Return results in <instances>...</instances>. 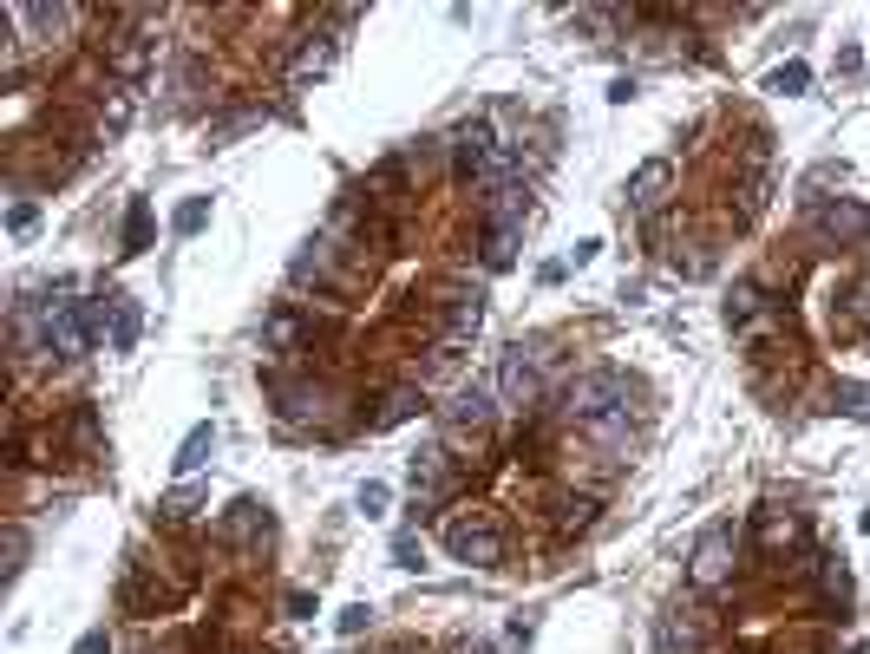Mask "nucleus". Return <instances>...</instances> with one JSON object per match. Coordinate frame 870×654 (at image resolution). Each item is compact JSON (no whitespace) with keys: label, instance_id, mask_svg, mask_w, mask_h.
Returning <instances> with one entry per match:
<instances>
[{"label":"nucleus","instance_id":"nucleus-1","mask_svg":"<svg viewBox=\"0 0 870 654\" xmlns=\"http://www.w3.org/2000/svg\"><path fill=\"white\" fill-rule=\"evenodd\" d=\"M105 314H111V301H46L39 308V334H46L52 354L79 360L92 347V334H105Z\"/></svg>","mask_w":870,"mask_h":654},{"label":"nucleus","instance_id":"nucleus-2","mask_svg":"<svg viewBox=\"0 0 870 654\" xmlns=\"http://www.w3.org/2000/svg\"><path fill=\"white\" fill-rule=\"evenodd\" d=\"M629 406V373L622 367H589V373H576L570 387H563V413L576 419V426H603L609 413H622Z\"/></svg>","mask_w":870,"mask_h":654},{"label":"nucleus","instance_id":"nucleus-3","mask_svg":"<svg viewBox=\"0 0 870 654\" xmlns=\"http://www.w3.org/2000/svg\"><path fill=\"white\" fill-rule=\"evenodd\" d=\"M498 419V387H458L452 406H439V439L445 445H478Z\"/></svg>","mask_w":870,"mask_h":654},{"label":"nucleus","instance_id":"nucleus-4","mask_svg":"<svg viewBox=\"0 0 870 654\" xmlns=\"http://www.w3.org/2000/svg\"><path fill=\"white\" fill-rule=\"evenodd\" d=\"M445 557L465 570H498L504 563V531L491 518H452L445 524Z\"/></svg>","mask_w":870,"mask_h":654},{"label":"nucleus","instance_id":"nucleus-5","mask_svg":"<svg viewBox=\"0 0 870 654\" xmlns=\"http://www.w3.org/2000/svg\"><path fill=\"white\" fill-rule=\"evenodd\" d=\"M727 576H734V524H707L701 544H694V557H688V583L694 590H714Z\"/></svg>","mask_w":870,"mask_h":654},{"label":"nucleus","instance_id":"nucleus-6","mask_svg":"<svg viewBox=\"0 0 870 654\" xmlns=\"http://www.w3.org/2000/svg\"><path fill=\"white\" fill-rule=\"evenodd\" d=\"M537 360H544V354L524 347V341L504 354V367H498V406H531V400H537Z\"/></svg>","mask_w":870,"mask_h":654},{"label":"nucleus","instance_id":"nucleus-7","mask_svg":"<svg viewBox=\"0 0 870 654\" xmlns=\"http://www.w3.org/2000/svg\"><path fill=\"white\" fill-rule=\"evenodd\" d=\"M819 242H870V210L865 203H851V197H838V203H825L819 210Z\"/></svg>","mask_w":870,"mask_h":654},{"label":"nucleus","instance_id":"nucleus-8","mask_svg":"<svg viewBox=\"0 0 870 654\" xmlns=\"http://www.w3.org/2000/svg\"><path fill=\"white\" fill-rule=\"evenodd\" d=\"M439 321H445V341H452V347H458V341H472V334L485 328V295H478V288H445Z\"/></svg>","mask_w":870,"mask_h":654},{"label":"nucleus","instance_id":"nucleus-9","mask_svg":"<svg viewBox=\"0 0 870 654\" xmlns=\"http://www.w3.org/2000/svg\"><path fill=\"white\" fill-rule=\"evenodd\" d=\"M668 183H675V164H668V157H648V164L629 177V210H635V216H655V210L668 203Z\"/></svg>","mask_w":870,"mask_h":654},{"label":"nucleus","instance_id":"nucleus-10","mask_svg":"<svg viewBox=\"0 0 870 654\" xmlns=\"http://www.w3.org/2000/svg\"><path fill=\"white\" fill-rule=\"evenodd\" d=\"M301 341H308V321H301L295 308H275V314L262 321V347H269V354H295Z\"/></svg>","mask_w":870,"mask_h":654},{"label":"nucleus","instance_id":"nucleus-11","mask_svg":"<svg viewBox=\"0 0 870 654\" xmlns=\"http://www.w3.org/2000/svg\"><path fill=\"white\" fill-rule=\"evenodd\" d=\"M210 452H216V426L203 419V426H190V439L177 445V459H170V472H177V478H196V472L210 465Z\"/></svg>","mask_w":870,"mask_h":654},{"label":"nucleus","instance_id":"nucleus-12","mask_svg":"<svg viewBox=\"0 0 870 654\" xmlns=\"http://www.w3.org/2000/svg\"><path fill=\"white\" fill-rule=\"evenodd\" d=\"M766 314V288L760 282H734V295H727V328H753Z\"/></svg>","mask_w":870,"mask_h":654},{"label":"nucleus","instance_id":"nucleus-13","mask_svg":"<svg viewBox=\"0 0 870 654\" xmlns=\"http://www.w3.org/2000/svg\"><path fill=\"white\" fill-rule=\"evenodd\" d=\"M138 328H144L138 301H131V295H111V347H118V354H131V347H138Z\"/></svg>","mask_w":870,"mask_h":654},{"label":"nucleus","instance_id":"nucleus-14","mask_svg":"<svg viewBox=\"0 0 870 654\" xmlns=\"http://www.w3.org/2000/svg\"><path fill=\"white\" fill-rule=\"evenodd\" d=\"M419 406H426V393H419V387H400V393H386V406L373 413V432H393V426H400V419H413Z\"/></svg>","mask_w":870,"mask_h":654},{"label":"nucleus","instance_id":"nucleus-15","mask_svg":"<svg viewBox=\"0 0 870 654\" xmlns=\"http://www.w3.org/2000/svg\"><path fill=\"white\" fill-rule=\"evenodd\" d=\"M255 531L269 537V518H262V504H249V498H242V504H229V518H223V537H236V544H249Z\"/></svg>","mask_w":870,"mask_h":654},{"label":"nucleus","instance_id":"nucleus-16","mask_svg":"<svg viewBox=\"0 0 870 654\" xmlns=\"http://www.w3.org/2000/svg\"><path fill=\"white\" fill-rule=\"evenodd\" d=\"M144 59H151V46H144L138 33H118V39H111V66H118V72H144Z\"/></svg>","mask_w":870,"mask_h":654},{"label":"nucleus","instance_id":"nucleus-17","mask_svg":"<svg viewBox=\"0 0 870 654\" xmlns=\"http://www.w3.org/2000/svg\"><path fill=\"white\" fill-rule=\"evenodd\" d=\"M144 242H151V203H144V197H138V203H131V210H124V255H138V249H144Z\"/></svg>","mask_w":870,"mask_h":654},{"label":"nucleus","instance_id":"nucleus-18","mask_svg":"<svg viewBox=\"0 0 870 654\" xmlns=\"http://www.w3.org/2000/svg\"><path fill=\"white\" fill-rule=\"evenodd\" d=\"M832 406L870 426V387H858V380H838V387H832Z\"/></svg>","mask_w":870,"mask_h":654},{"label":"nucleus","instance_id":"nucleus-19","mask_svg":"<svg viewBox=\"0 0 870 654\" xmlns=\"http://www.w3.org/2000/svg\"><path fill=\"white\" fill-rule=\"evenodd\" d=\"M766 85H773V92H786V98H799V92L812 85V66H806V59H786V66H779Z\"/></svg>","mask_w":870,"mask_h":654},{"label":"nucleus","instance_id":"nucleus-20","mask_svg":"<svg viewBox=\"0 0 870 654\" xmlns=\"http://www.w3.org/2000/svg\"><path fill=\"white\" fill-rule=\"evenodd\" d=\"M792 544H806V524L799 518H766V550H792Z\"/></svg>","mask_w":870,"mask_h":654},{"label":"nucleus","instance_id":"nucleus-21","mask_svg":"<svg viewBox=\"0 0 870 654\" xmlns=\"http://www.w3.org/2000/svg\"><path fill=\"white\" fill-rule=\"evenodd\" d=\"M203 223H210V197H190V203H177V216H170L177 236H196Z\"/></svg>","mask_w":870,"mask_h":654},{"label":"nucleus","instance_id":"nucleus-22","mask_svg":"<svg viewBox=\"0 0 870 654\" xmlns=\"http://www.w3.org/2000/svg\"><path fill=\"white\" fill-rule=\"evenodd\" d=\"M511 249H517V229H491V242H485V269H511Z\"/></svg>","mask_w":870,"mask_h":654},{"label":"nucleus","instance_id":"nucleus-23","mask_svg":"<svg viewBox=\"0 0 870 654\" xmlns=\"http://www.w3.org/2000/svg\"><path fill=\"white\" fill-rule=\"evenodd\" d=\"M327 59H334V46H301L288 72H295V79H308V72H327Z\"/></svg>","mask_w":870,"mask_h":654},{"label":"nucleus","instance_id":"nucleus-24","mask_svg":"<svg viewBox=\"0 0 870 654\" xmlns=\"http://www.w3.org/2000/svg\"><path fill=\"white\" fill-rule=\"evenodd\" d=\"M354 504H360V511H367V518H386V504H393V491H386V485H380V478H367V485H360V498H354Z\"/></svg>","mask_w":870,"mask_h":654},{"label":"nucleus","instance_id":"nucleus-25","mask_svg":"<svg viewBox=\"0 0 870 654\" xmlns=\"http://www.w3.org/2000/svg\"><path fill=\"white\" fill-rule=\"evenodd\" d=\"M367 622H373V609H367V603H354V609H341V622H334V629H341V635H367Z\"/></svg>","mask_w":870,"mask_h":654},{"label":"nucleus","instance_id":"nucleus-26","mask_svg":"<svg viewBox=\"0 0 870 654\" xmlns=\"http://www.w3.org/2000/svg\"><path fill=\"white\" fill-rule=\"evenodd\" d=\"M33 223H39V210H33V203H26V197H20V203H13V210H7V229H13V236H26V229H33Z\"/></svg>","mask_w":870,"mask_h":654},{"label":"nucleus","instance_id":"nucleus-27","mask_svg":"<svg viewBox=\"0 0 870 654\" xmlns=\"http://www.w3.org/2000/svg\"><path fill=\"white\" fill-rule=\"evenodd\" d=\"M589 511H596L589 498H563V531H583V524H589Z\"/></svg>","mask_w":870,"mask_h":654},{"label":"nucleus","instance_id":"nucleus-28","mask_svg":"<svg viewBox=\"0 0 870 654\" xmlns=\"http://www.w3.org/2000/svg\"><path fill=\"white\" fill-rule=\"evenodd\" d=\"M393 563H400V570H426V550H419L413 537H400V544H393Z\"/></svg>","mask_w":870,"mask_h":654},{"label":"nucleus","instance_id":"nucleus-29","mask_svg":"<svg viewBox=\"0 0 870 654\" xmlns=\"http://www.w3.org/2000/svg\"><path fill=\"white\" fill-rule=\"evenodd\" d=\"M72 654H111V635H105V629H85V635L72 642Z\"/></svg>","mask_w":870,"mask_h":654},{"label":"nucleus","instance_id":"nucleus-30","mask_svg":"<svg viewBox=\"0 0 870 654\" xmlns=\"http://www.w3.org/2000/svg\"><path fill=\"white\" fill-rule=\"evenodd\" d=\"M851 314H858V328H870V282L851 288Z\"/></svg>","mask_w":870,"mask_h":654},{"label":"nucleus","instance_id":"nucleus-31","mask_svg":"<svg viewBox=\"0 0 870 654\" xmlns=\"http://www.w3.org/2000/svg\"><path fill=\"white\" fill-rule=\"evenodd\" d=\"M288 616H314V596L308 590H288Z\"/></svg>","mask_w":870,"mask_h":654},{"label":"nucleus","instance_id":"nucleus-32","mask_svg":"<svg viewBox=\"0 0 870 654\" xmlns=\"http://www.w3.org/2000/svg\"><path fill=\"white\" fill-rule=\"evenodd\" d=\"M452 654H498V649H491V642H458Z\"/></svg>","mask_w":870,"mask_h":654}]
</instances>
